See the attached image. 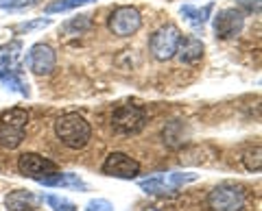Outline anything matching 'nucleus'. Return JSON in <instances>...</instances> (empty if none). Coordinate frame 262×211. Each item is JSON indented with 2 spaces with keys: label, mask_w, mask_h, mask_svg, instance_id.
I'll return each instance as SVG.
<instances>
[{
  "label": "nucleus",
  "mask_w": 262,
  "mask_h": 211,
  "mask_svg": "<svg viewBox=\"0 0 262 211\" xmlns=\"http://www.w3.org/2000/svg\"><path fill=\"white\" fill-rule=\"evenodd\" d=\"M188 137H190V128H188L182 120L168 122L162 131V140L168 148H182V146L188 142Z\"/></svg>",
  "instance_id": "nucleus-15"
},
{
  "label": "nucleus",
  "mask_w": 262,
  "mask_h": 211,
  "mask_svg": "<svg viewBox=\"0 0 262 211\" xmlns=\"http://www.w3.org/2000/svg\"><path fill=\"white\" fill-rule=\"evenodd\" d=\"M20 57H22V42H9L0 46V76L11 74V72H22Z\"/></svg>",
  "instance_id": "nucleus-12"
},
{
  "label": "nucleus",
  "mask_w": 262,
  "mask_h": 211,
  "mask_svg": "<svg viewBox=\"0 0 262 211\" xmlns=\"http://www.w3.org/2000/svg\"><path fill=\"white\" fill-rule=\"evenodd\" d=\"M85 211H114V205L110 200H105V198H96V200L88 202Z\"/></svg>",
  "instance_id": "nucleus-21"
},
{
  "label": "nucleus",
  "mask_w": 262,
  "mask_h": 211,
  "mask_svg": "<svg viewBox=\"0 0 262 211\" xmlns=\"http://www.w3.org/2000/svg\"><path fill=\"white\" fill-rule=\"evenodd\" d=\"M212 9H214V5L212 3H208L206 7H194V5H184L182 9V15L186 18V22L188 24H192V27H203V24L208 22V18H210V13H212Z\"/></svg>",
  "instance_id": "nucleus-17"
},
{
  "label": "nucleus",
  "mask_w": 262,
  "mask_h": 211,
  "mask_svg": "<svg viewBox=\"0 0 262 211\" xmlns=\"http://www.w3.org/2000/svg\"><path fill=\"white\" fill-rule=\"evenodd\" d=\"M39 183L48 185V188H75V190H83V192L88 190L83 178H79V174H72V172H55Z\"/></svg>",
  "instance_id": "nucleus-16"
},
{
  "label": "nucleus",
  "mask_w": 262,
  "mask_h": 211,
  "mask_svg": "<svg viewBox=\"0 0 262 211\" xmlns=\"http://www.w3.org/2000/svg\"><path fill=\"white\" fill-rule=\"evenodd\" d=\"M146 124V111L138 104H120L112 113V128L118 135H138Z\"/></svg>",
  "instance_id": "nucleus-6"
},
{
  "label": "nucleus",
  "mask_w": 262,
  "mask_h": 211,
  "mask_svg": "<svg viewBox=\"0 0 262 211\" xmlns=\"http://www.w3.org/2000/svg\"><path fill=\"white\" fill-rule=\"evenodd\" d=\"M39 202H42V198L35 196L31 190H15L5 196V207L9 211H31V209H35Z\"/></svg>",
  "instance_id": "nucleus-13"
},
{
  "label": "nucleus",
  "mask_w": 262,
  "mask_h": 211,
  "mask_svg": "<svg viewBox=\"0 0 262 211\" xmlns=\"http://www.w3.org/2000/svg\"><path fill=\"white\" fill-rule=\"evenodd\" d=\"M88 3H94V0H55L46 7V13H57V11H68V9H77V7H83Z\"/></svg>",
  "instance_id": "nucleus-18"
},
{
  "label": "nucleus",
  "mask_w": 262,
  "mask_h": 211,
  "mask_svg": "<svg viewBox=\"0 0 262 211\" xmlns=\"http://www.w3.org/2000/svg\"><path fill=\"white\" fill-rule=\"evenodd\" d=\"M245 29V13L238 9H223L214 15V35L219 39H234Z\"/></svg>",
  "instance_id": "nucleus-11"
},
{
  "label": "nucleus",
  "mask_w": 262,
  "mask_h": 211,
  "mask_svg": "<svg viewBox=\"0 0 262 211\" xmlns=\"http://www.w3.org/2000/svg\"><path fill=\"white\" fill-rule=\"evenodd\" d=\"M243 159H245V166H247V170H253V172H258V170H260V148L249 150Z\"/></svg>",
  "instance_id": "nucleus-20"
},
{
  "label": "nucleus",
  "mask_w": 262,
  "mask_h": 211,
  "mask_svg": "<svg viewBox=\"0 0 262 211\" xmlns=\"http://www.w3.org/2000/svg\"><path fill=\"white\" fill-rule=\"evenodd\" d=\"M55 135L66 148L81 150L92 140V126L79 113H63L55 120Z\"/></svg>",
  "instance_id": "nucleus-1"
},
{
  "label": "nucleus",
  "mask_w": 262,
  "mask_h": 211,
  "mask_svg": "<svg viewBox=\"0 0 262 211\" xmlns=\"http://www.w3.org/2000/svg\"><path fill=\"white\" fill-rule=\"evenodd\" d=\"M18 172L22 176L33 178V181L39 183V181H44L46 176L59 172V168H57L55 161L37 155V152H24V155H20V159H18Z\"/></svg>",
  "instance_id": "nucleus-8"
},
{
  "label": "nucleus",
  "mask_w": 262,
  "mask_h": 211,
  "mask_svg": "<svg viewBox=\"0 0 262 211\" xmlns=\"http://www.w3.org/2000/svg\"><path fill=\"white\" fill-rule=\"evenodd\" d=\"M238 5L249 13H260V0H238Z\"/></svg>",
  "instance_id": "nucleus-22"
},
{
  "label": "nucleus",
  "mask_w": 262,
  "mask_h": 211,
  "mask_svg": "<svg viewBox=\"0 0 262 211\" xmlns=\"http://www.w3.org/2000/svg\"><path fill=\"white\" fill-rule=\"evenodd\" d=\"M179 39H182V31H179L175 24H164V27H160L149 39V50L153 55V59H158V61L173 59L177 52Z\"/></svg>",
  "instance_id": "nucleus-5"
},
{
  "label": "nucleus",
  "mask_w": 262,
  "mask_h": 211,
  "mask_svg": "<svg viewBox=\"0 0 262 211\" xmlns=\"http://www.w3.org/2000/svg\"><path fill=\"white\" fill-rule=\"evenodd\" d=\"M203 50H206V46H203L201 39L188 35V37L179 39V46H177L175 57H179V61H182V63H188V66H190V63L201 61Z\"/></svg>",
  "instance_id": "nucleus-14"
},
{
  "label": "nucleus",
  "mask_w": 262,
  "mask_h": 211,
  "mask_svg": "<svg viewBox=\"0 0 262 211\" xmlns=\"http://www.w3.org/2000/svg\"><path fill=\"white\" fill-rule=\"evenodd\" d=\"M101 170L103 174L114 178H136L140 174V164L134 157H129L127 152H110Z\"/></svg>",
  "instance_id": "nucleus-10"
},
{
  "label": "nucleus",
  "mask_w": 262,
  "mask_h": 211,
  "mask_svg": "<svg viewBox=\"0 0 262 211\" xmlns=\"http://www.w3.org/2000/svg\"><path fill=\"white\" fill-rule=\"evenodd\" d=\"M51 20H37V22H31V24H20V31H29V29H37V27H48Z\"/></svg>",
  "instance_id": "nucleus-23"
},
{
  "label": "nucleus",
  "mask_w": 262,
  "mask_h": 211,
  "mask_svg": "<svg viewBox=\"0 0 262 211\" xmlns=\"http://www.w3.org/2000/svg\"><path fill=\"white\" fill-rule=\"evenodd\" d=\"M196 178H199V174L194 172H160L140 178L138 185L149 196H166V194H175L177 190L186 188L188 183H194Z\"/></svg>",
  "instance_id": "nucleus-2"
},
{
  "label": "nucleus",
  "mask_w": 262,
  "mask_h": 211,
  "mask_svg": "<svg viewBox=\"0 0 262 211\" xmlns=\"http://www.w3.org/2000/svg\"><path fill=\"white\" fill-rule=\"evenodd\" d=\"M107 27L114 35L118 37H131L136 35L142 27V15L136 7H118L114 9L110 20H107Z\"/></svg>",
  "instance_id": "nucleus-7"
},
{
  "label": "nucleus",
  "mask_w": 262,
  "mask_h": 211,
  "mask_svg": "<svg viewBox=\"0 0 262 211\" xmlns=\"http://www.w3.org/2000/svg\"><path fill=\"white\" fill-rule=\"evenodd\" d=\"M31 5L33 3V0H3V3H0V5H3V7H22V5Z\"/></svg>",
  "instance_id": "nucleus-24"
},
{
  "label": "nucleus",
  "mask_w": 262,
  "mask_h": 211,
  "mask_svg": "<svg viewBox=\"0 0 262 211\" xmlns=\"http://www.w3.org/2000/svg\"><path fill=\"white\" fill-rule=\"evenodd\" d=\"M27 63H29V70L37 76H48L53 74L55 68H57V52L53 46L48 44H35L31 46V50L27 55Z\"/></svg>",
  "instance_id": "nucleus-9"
},
{
  "label": "nucleus",
  "mask_w": 262,
  "mask_h": 211,
  "mask_svg": "<svg viewBox=\"0 0 262 211\" xmlns=\"http://www.w3.org/2000/svg\"><path fill=\"white\" fill-rule=\"evenodd\" d=\"M29 124V113L27 109L13 107L0 116V146L7 150H15L24 142Z\"/></svg>",
  "instance_id": "nucleus-3"
},
{
  "label": "nucleus",
  "mask_w": 262,
  "mask_h": 211,
  "mask_svg": "<svg viewBox=\"0 0 262 211\" xmlns=\"http://www.w3.org/2000/svg\"><path fill=\"white\" fill-rule=\"evenodd\" d=\"M245 202H247L245 188L236 183H221L208 194L210 211H243Z\"/></svg>",
  "instance_id": "nucleus-4"
},
{
  "label": "nucleus",
  "mask_w": 262,
  "mask_h": 211,
  "mask_svg": "<svg viewBox=\"0 0 262 211\" xmlns=\"http://www.w3.org/2000/svg\"><path fill=\"white\" fill-rule=\"evenodd\" d=\"M42 200H46L55 211H79L75 202L68 200V198H63V196H53V194H51V196H44Z\"/></svg>",
  "instance_id": "nucleus-19"
}]
</instances>
